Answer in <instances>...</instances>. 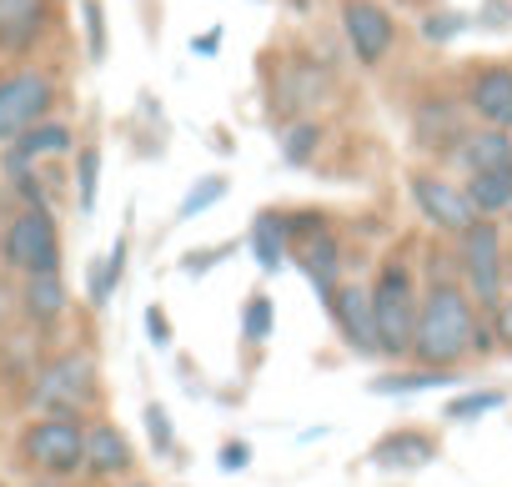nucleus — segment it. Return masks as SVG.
Segmentation results:
<instances>
[{
    "label": "nucleus",
    "instance_id": "obj_1",
    "mask_svg": "<svg viewBox=\"0 0 512 487\" xmlns=\"http://www.w3.org/2000/svg\"><path fill=\"white\" fill-rule=\"evenodd\" d=\"M487 357L497 352V332L492 317L467 297L457 272H437L422 287V317H417V342H412V362L417 367H447L457 372L462 357Z\"/></svg>",
    "mask_w": 512,
    "mask_h": 487
},
{
    "label": "nucleus",
    "instance_id": "obj_2",
    "mask_svg": "<svg viewBox=\"0 0 512 487\" xmlns=\"http://www.w3.org/2000/svg\"><path fill=\"white\" fill-rule=\"evenodd\" d=\"M372 292V322H377V347L387 362H412L417 342V317H422V287L407 257H387L377 277L367 282Z\"/></svg>",
    "mask_w": 512,
    "mask_h": 487
},
{
    "label": "nucleus",
    "instance_id": "obj_3",
    "mask_svg": "<svg viewBox=\"0 0 512 487\" xmlns=\"http://www.w3.org/2000/svg\"><path fill=\"white\" fill-rule=\"evenodd\" d=\"M457 277L467 297L492 317L507 302V267H502V226L477 221L467 236H457Z\"/></svg>",
    "mask_w": 512,
    "mask_h": 487
},
{
    "label": "nucleus",
    "instance_id": "obj_4",
    "mask_svg": "<svg viewBox=\"0 0 512 487\" xmlns=\"http://www.w3.org/2000/svg\"><path fill=\"white\" fill-rule=\"evenodd\" d=\"M96 397H101V377L86 352H66L46 362L31 387V407H41V417H81Z\"/></svg>",
    "mask_w": 512,
    "mask_h": 487
},
{
    "label": "nucleus",
    "instance_id": "obj_5",
    "mask_svg": "<svg viewBox=\"0 0 512 487\" xmlns=\"http://www.w3.org/2000/svg\"><path fill=\"white\" fill-rule=\"evenodd\" d=\"M0 262L21 277H46L61 272V231L46 206H26L6 231H0Z\"/></svg>",
    "mask_w": 512,
    "mask_h": 487
},
{
    "label": "nucleus",
    "instance_id": "obj_6",
    "mask_svg": "<svg viewBox=\"0 0 512 487\" xmlns=\"http://www.w3.org/2000/svg\"><path fill=\"white\" fill-rule=\"evenodd\" d=\"M21 457L46 477H76L86 467V427L81 417H36L21 432Z\"/></svg>",
    "mask_w": 512,
    "mask_h": 487
},
{
    "label": "nucleus",
    "instance_id": "obj_7",
    "mask_svg": "<svg viewBox=\"0 0 512 487\" xmlns=\"http://www.w3.org/2000/svg\"><path fill=\"white\" fill-rule=\"evenodd\" d=\"M56 106V86L46 71H16L0 81V146H16L26 131H36Z\"/></svg>",
    "mask_w": 512,
    "mask_h": 487
},
{
    "label": "nucleus",
    "instance_id": "obj_8",
    "mask_svg": "<svg viewBox=\"0 0 512 487\" xmlns=\"http://www.w3.org/2000/svg\"><path fill=\"white\" fill-rule=\"evenodd\" d=\"M407 191H412V201H417V211H422V221L437 231V236H467L482 216H477V206L467 201V191L457 186V181H447V176H437V171H412L407 176Z\"/></svg>",
    "mask_w": 512,
    "mask_h": 487
},
{
    "label": "nucleus",
    "instance_id": "obj_9",
    "mask_svg": "<svg viewBox=\"0 0 512 487\" xmlns=\"http://www.w3.org/2000/svg\"><path fill=\"white\" fill-rule=\"evenodd\" d=\"M342 36L357 66H382L397 46V21L377 6V0H342Z\"/></svg>",
    "mask_w": 512,
    "mask_h": 487
},
{
    "label": "nucleus",
    "instance_id": "obj_10",
    "mask_svg": "<svg viewBox=\"0 0 512 487\" xmlns=\"http://www.w3.org/2000/svg\"><path fill=\"white\" fill-rule=\"evenodd\" d=\"M327 317L337 322V337L357 352V357H382L377 347V322H372V292L367 282H342L327 302Z\"/></svg>",
    "mask_w": 512,
    "mask_h": 487
},
{
    "label": "nucleus",
    "instance_id": "obj_11",
    "mask_svg": "<svg viewBox=\"0 0 512 487\" xmlns=\"http://www.w3.org/2000/svg\"><path fill=\"white\" fill-rule=\"evenodd\" d=\"M462 101H467V111L482 126L512 131V66H502V61L472 66L467 71V86H462Z\"/></svg>",
    "mask_w": 512,
    "mask_h": 487
},
{
    "label": "nucleus",
    "instance_id": "obj_12",
    "mask_svg": "<svg viewBox=\"0 0 512 487\" xmlns=\"http://www.w3.org/2000/svg\"><path fill=\"white\" fill-rule=\"evenodd\" d=\"M327 96H332V76H327L317 61H287L282 76H277L272 106H277L287 121H307V111H317Z\"/></svg>",
    "mask_w": 512,
    "mask_h": 487
},
{
    "label": "nucleus",
    "instance_id": "obj_13",
    "mask_svg": "<svg viewBox=\"0 0 512 487\" xmlns=\"http://www.w3.org/2000/svg\"><path fill=\"white\" fill-rule=\"evenodd\" d=\"M412 131H417V146L422 151H437V156H457V146L467 141V101H447V96H427L412 116Z\"/></svg>",
    "mask_w": 512,
    "mask_h": 487
},
{
    "label": "nucleus",
    "instance_id": "obj_14",
    "mask_svg": "<svg viewBox=\"0 0 512 487\" xmlns=\"http://www.w3.org/2000/svg\"><path fill=\"white\" fill-rule=\"evenodd\" d=\"M437 457H442V442H437V432H422V427H397L372 442V467H382V472H422Z\"/></svg>",
    "mask_w": 512,
    "mask_h": 487
},
{
    "label": "nucleus",
    "instance_id": "obj_15",
    "mask_svg": "<svg viewBox=\"0 0 512 487\" xmlns=\"http://www.w3.org/2000/svg\"><path fill=\"white\" fill-rule=\"evenodd\" d=\"M51 26V0H0V56H26Z\"/></svg>",
    "mask_w": 512,
    "mask_h": 487
},
{
    "label": "nucleus",
    "instance_id": "obj_16",
    "mask_svg": "<svg viewBox=\"0 0 512 487\" xmlns=\"http://www.w3.org/2000/svg\"><path fill=\"white\" fill-rule=\"evenodd\" d=\"M292 262H297V272L312 282V292H317L322 302H332V292L342 287V241H337L332 231H322V236L302 241V247H292Z\"/></svg>",
    "mask_w": 512,
    "mask_h": 487
},
{
    "label": "nucleus",
    "instance_id": "obj_17",
    "mask_svg": "<svg viewBox=\"0 0 512 487\" xmlns=\"http://www.w3.org/2000/svg\"><path fill=\"white\" fill-rule=\"evenodd\" d=\"M246 247L256 257V267H262L267 277H277L287 262H292V231H287V216L282 211H256L251 216V231H246Z\"/></svg>",
    "mask_w": 512,
    "mask_h": 487
},
{
    "label": "nucleus",
    "instance_id": "obj_18",
    "mask_svg": "<svg viewBox=\"0 0 512 487\" xmlns=\"http://www.w3.org/2000/svg\"><path fill=\"white\" fill-rule=\"evenodd\" d=\"M131 467H136V447L116 422L86 427V472L91 477H126Z\"/></svg>",
    "mask_w": 512,
    "mask_h": 487
},
{
    "label": "nucleus",
    "instance_id": "obj_19",
    "mask_svg": "<svg viewBox=\"0 0 512 487\" xmlns=\"http://www.w3.org/2000/svg\"><path fill=\"white\" fill-rule=\"evenodd\" d=\"M457 171H462V181L467 176H487V171H502V166H512V131H492V126H472L467 131V141L457 146Z\"/></svg>",
    "mask_w": 512,
    "mask_h": 487
},
{
    "label": "nucleus",
    "instance_id": "obj_20",
    "mask_svg": "<svg viewBox=\"0 0 512 487\" xmlns=\"http://www.w3.org/2000/svg\"><path fill=\"white\" fill-rule=\"evenodd\" d=\"M21 307H26V322H31V327H56V322L66 317V282H61V272L26 277Z\"/></svg>",
    "mask_w": 512,
    "mask_h": 487
},
{
    "label": "nucleus",
    "instance_id": "obj_21",
    "mask_svg": "<svg viewBox=\"0 0 512 487\" xmlns=\"http://www.w3.org/2000/svg\"><path fill=\"white\" fill-rule=\"evenodd\" d=\"M437 387H457V372L447 367H412V372H377L372 392L377 397H417V392H437Z\"/></svg>",
    "mask_w": 512,
    "mask_h": 487
},
{
    "label": "nucleus",
    "instance_id": "obj_22",
    "mask_svg": "<svg viewBox=\"0 0 512 487\" xmlns=\"http://www.w3.org/2000/svg\"><path fill=\"white\" fill-rule=\"evenodd\" d=\"M467 201L477 206L482 221H497V216H512V166L502 171H487V176H467L462 181Z\"/></svg>",
    "mask_w": 512,
    "mask_h": 487
},
{
    "label": "nucleus",
    "instance_id": "obj_23",
    "mask_svg": "<svg viewBox=\"0 0 512 487\" xmlns=\"http://www.w3.org/2000/svg\"><path fill=\"white\" fill-rule=\"evenodd\" d=\"M76 146V136H71V126H61V121H41L36 131H26L11 151L21 156V161H41V156H66Z\"/></svg>",
    "mask_w": 512,
    "mask_h": 487
},
{
    "label": "nucleus",
    "instance_id": "obj_24",
    "mask_svg": "<svg viewBox=\"0 0 512 487\" xmlns=\"http://www.w3.org/2000/svg\"><path fill=\"white\" fill-rule=\"evenodd\" d=\"M272 332H277V307H272V297H267V292H251L246 307H241V342H246V347H262Z\"/></svg>",
    "mask_w": 512,
    "mask_h": 487
},
{
    "label": "nucleus",
    "instance_id": "obj_25",
    "mask_svg": "<svg viewBox=\"0 0 512 487\" xmlns=\"http://www.w3.org/2000/svg\"><path fill=\"white\" fill-rule=\"evenodd\" d=\"M322 121H292L287 131H282V156H287V166H312V156H317V146H322Z\"/></svg>",
    "mask_w": 512,
    "mask_h": 487
},
{
    "label": "nucleus",
    "instance_id": "obj_26",
    "mask_svg": "<svg viewBox=\"0 0 512 487\" xmlns=\"http://www.w3.org/2000/svg\"><path fill=\"white\" fill-rule=\"evenodd\" d=\"M502 407H507V392H502V387H477V392H462L457 402H447L442 417H447V422H477V417L502 412Z\"/></svg>",
    "mask_w": 512,
    "mask_h": 487
},
{
    "label": "nucleus",
    "instance_id": "obj_27",
    "mask_svg": "<svg viewBox=\"0 0 512 487\" xmlns=\"http://www.w3.org/2000/svg\"><path fill=\"white\" fill-rule=\"evenodd\" d=\"M221 196H226V176H216V171H211V176H201V181H196V186L181 196V206H176V221H191V216L211 211Z\"/></svg>",
    "mask_w": 512,
    "mask_h": 487
},
{
    "label": "nucleus",
    "instance_id": "obj_28",
    "mask_svg": "<svg viewBox=\"0 0 512 487\" xmlns=\"http://www.w3.org/2000/svg\"><path fill=\"white\" fill-rule=\"evenodd\" d=\"M96 186H101V151L86 146V151L76 156V206H81L86 216L96 211Z\"/></svg>",
    "mask_w": 512,
    "mask_h": 487
},
{
    "label": "nucleus",
    "instance_id": "obj_29",
    "mask_svg": "<svg viewBox=\"0 0 512 487\" xmlns=\"http://www.w3.org/2000/svg\"><path fill=\"white\" fill-rule=\"evenodd\" d=\"M472 26V16H462V11H432L427 21H422V41L427 46H447L452 36H462Z\"/></svg>",
    "mask_w": 512,
    "mask_h": 487
},
{
    "label": "nucleus",
    "instance_id": "obj_30",
    "mask_svg": "<svg viewBox=\"0 0 512 487\" xmlns=\"http://www.w3.org/2000/svg\"><path fill=\"white\" fill-rule=\"evenodd\" d=\"M146 432H151V447H156V457H176V427H171V412L161 407V402H146Z\"/></svg>",
    "mask_w": 512,
    "mask_h": 487
},
{
    "label": "nucleus",
    "instance_id": "obj_31",
    "mask_svg": "<svg viewBox=\"0 0 512 487\" xmlns=\"http://www.w3.org/2000/svg\"><path fill=\"white\" fill-rule=\"evenodd\" d=\"M81 16H86V51H91V61H106V11H101V0H81Z\"/></svg>",
    "mask_w": 512,
    "mask_h": 487
},
{
    "label": "nucleus",
    "instance_id": "obj_32",
    "mask_svg": "<svg viewBox=\"0 0 512 487\" xmlns=\"http://www.w3.org/2000/svg\"><path fill=\"white\" fill-rule=\"evenodd\" d=\"M287 216V231H292V247H302V241L322 236L327 231V216L322 211H282Z\"/></svg>",
    "mask_w": 512,
    "mask_h": 487
},
{
    "label": "nucleus",
    "instance_id": "obj_33",
    "mask_svg": "<svg viewBox=\"0 0 512 487\" xmlns=\"http://www.w3.org/2000/svg\"><path fill=\"white\" fill-rule=\"evenodd\" d=\"M226 257H231V247H211V252H186V257H181V272L201 282V277H206L211 267H221Z\"/></svg>",
    "mask_w": 512,
    "mask_h": 487
},
{
    "label": "nucleus",
    "instance_id": "obj_34",
    "mask_svg": "<svg viewBox=\"0 0 512 487\" xmlns=\"http://www.w3.org/2000/svg\"><path fill=\"white\" fill-rule=\"evenodd\" d=\"M146 337H151V347H171V322H166V307L161 302L146 307Z\"/></svg>",
    "mask_w": 512,
    "mask_h": 487
},
{
    "label": "nucleus",
    "instance_id": "obj_35",
    "mask_svg": "<svg viewBox=\"0 0 512 487\" xmlns=\"http://www.w3.org/2000/svg\"><path fill=\"white\" fill-rule=\"evenodd\" d=\"M216 462H221V472H241V467L251 462V442H241V437H231V442H221V452H216Z\"/></svg>",
    "mask_w": 512,
    "mask_h": 487
},
{
    "label": "nucleus",
    "instance_id": "obj_36",
    "mask_svg": "<svg viewBox=\"0 0 512 487\" xmlns=\"http://www.w3.org/2000/svg\"><path fill=\"white\" fill-rule=\"evenodd\" d=\"M492 332H497V352H512V297L492 312Z\"/></svg>",
    "mask_w": 512,
    "mask_h": 487
},
{
    "label": "nucleus",
    "instance_id": "obj_37",
    "mask_svg": "<svg viewBox=\"0 0 512 487\" xmlns=\"http://www.w3.org/2000/svg\"><path fill=\"white\" fill-rule=\"evenodd\" d=\"M216 46H221V31H206V36H196V41H191V51H196V56H216Z\"/></svg>",
    "mask_w": 512,
    "mask_h": 487
},
{
    "label": "nucleus",
    "instance_id": "obj_38",
    "mask_svg": "<svg viewBox=\"0 0 512 487\" xmlns=\"http://www.w3.org/2000/svg\"><path fill=\"white\" fill-rule=\"evenodd\" d=\"M11 307H16V297H11V282H6V277H0V327H6V322H11Z\"/></svg>",
    "mask_w": 512,
    "mask_h": 487
},
{
    "label": "nucleus",
    "instance_id": "obj_39",
    "mask_svg": "<svg viewBox=\"0 0 512 487\" xmlns=\"http://www.w3.org/2000/svg\"><path fill=\"white\" fill-rule=\"evenodd\" d=\"M487 26H502L507 21V6H497V0H492V6H487V16H482Z\"/></svg>",
    "mask_w": 512,
    "mask_h": 487
},
{
    "label": "nucleus",
    "instance_id": "obj_40",
    "mask_svg": "<svg viewBox=\"0 0 512 487\" xmlns=\"http://www.w3.org/2000/svg\"><path fill=\"white\" fill-rule=\"evenodd\" d=\"M121 487H156V482H141V477H136V482H121Z\"/></svg>",
    "mask_w": 512,
    "mask_h": 487
},
{
    "label": "nucleus",
    "instance_id": "obj_41",
    "mask_svg": "<svg viewBox=\"0 0 512 487\" xmlns=\"http://www.w3.org/2000/svg\"><path fill=\"white\" fill-rule=\"evenodd\" d=\"M36 487H61V482H36Z\"/></svg>",
    "mask_w": 512,
    "mask_h": 487
}]
</instances>
